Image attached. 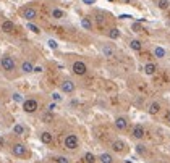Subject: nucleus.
Segmentation results:
<instances>
[{
  "label": "nucleus",
  "mask_w": 170,
  "mask_h": 163,
  "mask_svg": "<svg viewBox=\"0 0 170 163\" xmlns=\"http://www.w3.org/2000/svg\"><path fill=\"white\" fill-rule=\"evenodd\" d=\"M28 28H29V31H33L34 34H39V32H41V29L36 24H33V23H28Z\"/></svg>",
  "instance_id": "nucleus-28"
},
{
  "label": "nucleus",
  "mask_w": 170,
  "mask_h": 163,
  "mask_svg": "<svg viewBox=\"0 0 170 163\" xmlns=\"http://www.w3.org/2000/svg\"><path fill=\"white\" fill-rule=\"evenodd\" d=\"M21 71H23V73H33V71H34V66H33L31 61H23V63H21Z\"/></svg>",
  "instance_id": "nucleus-13"
},
{
  "label": "nucleus",
  "mask_w": 170,
  "mask_h": 163,
  "mask_svg": "<svg viewBox=\"0 0 170 163\" xmlns=\"http://www.w3.org/2000/svg\"><path fill=\"white\" fill-rule=\"evenodd\" d=\"M157 5H159L160 10H165V8H169L170 2H169V0H159V2H157Z\"/></svg>",
  "instance_id": "nucleus-26"
},
{
  "label": "nucleus",
  "mask_w": 170,
  "mask_h": 163,
  "mask_svg": "<svg viewBox=\"0 0 170 163\" xmlns=\"http://www.w3.org/2000/svg\"><path fill=\"white\" fill-rule=\"evenodd\" d=\"M55 108H57V105H55V104H50L49 107H47V110H49V112H54Z\"/></svg>",
  "instance_id": "nucleus-34"
},
{
  "label": "nucleus",
  "mask_w": 170,
  "mask_h": 163,
  "mask_svg": "<svg viewBox=\"0 0 170 163\" xmlns=\"http://www.w3.org/2000/svg\"><path fill=\"white\" fill-rule=\"evenodd\" d=\"M11 152H13V155L15 157H20V158H23V157H26V147L23 145V144H15L13 147H11Z\"/></svg>",
  "instance_id": "nucleus-6"
},
{
  "label": "nucleus",
  "mask_w": 170,
  "mask_h": 163,
  "mask_svg": "<svg viewBox=\"0 0 170 163\" xmlns=\"http://www.w3.org/2000/svg\"><path fill=\"white\" fill-rule=\"evenodd\" d=\"M0 65H2V68L5 69V71H13L15 69V60L11 58V57H8V55H5V57H2V60H0Z\"/></svg>",
  "instance_id": "nucleus-4"
},
{
  "label": "nucleus",
  "mask_w": 170,
  "mask_h": 163,
  "mask_svg": "<svg viewBox=\"0 0 170 163\" xmlns=\"http://www.w3.org/2000/svg\"><path fill=\"white\" fill-rule=\"evenodd\" d=\"M102 53H104L105 57H114L115 52H114V49H112L110 45H104V47H102Z\"/></svg>",
  "instance_id": "nucleus-20"
},
{
  "label": "nucleus",
  "mask_w": 170,
  "mask_h": 163,
  "mask_svg": "<svg viewBox=\"0 0 170 163\" xmlns=\"http://www.w3.org/2000/svg\"><path fill=\"white\" fill-rule=\"evenodd\" d=\"M130 47H131L133 50H135V52H139L143 45H141V42H139L138 39H135V40H131V42H130Z\"/></svg>",
  "instance_id": "nucleus-21"
},
{
  "label": "nucleus",
  "mask_w": 170,
  "mask_h": 163,
  "mask_svg": "<svg viewBox=\"0 0 170 163\" xmlns=\"http://www.w3.org/2000/svg\"><path fill=\"white\" fill-rule=\"evenodd\" d=\"M136 150L139 153H144L146 152V148H144V145H136Z\"/></svg>",
  "instance_id": "nucleus-33"
},
{
  "label": "nucleus",
  "mask_w": 170,
  "mask_h": 163,
  "mask_svg": "<svg viewBox=\"0 0 170 163\" xmlns=\"http://www.w3.org/2000/svg\"><path fill=\"white\" fill-rule=\"evenodd\" d=\"M60 89H62V92H65V94H71V92H75V82L73 81H63L62 82V86H60Z\"/></svg>",
  "instance_id": "nucleus-7"
},
{
  "label": "nucleus",
  "mask_w": 170,
  "mask_h": 163,
  "mask_svg": "<svg viewBox=\"0 0 170 163\" xmlns=\"http://www.w3.org/2000/svg\"><path fill=\"white\" fill-rule=\"evenodd\" d=\"M21 15H23V18H25V20L33 21L36 16H37V11H36V8H33V7H26V8H23Z\"/></svg>",
  "instance_id": "nucleus-5"
},
{
  "label": "nucleus",
  "mask_w": 170,
  "mask_h": 163,
  "mask_svg": "<svg viewBox=\"0 0 170 163\" xmlns=\"http://www.w3.org/2000/svg\"><path fill=\"white\" fill-rule=\"evenodd\" d=\"M52 99H54L55 102H60V100H62V95L58 94V92H54V94H52Z\"/></svg>",
  "instance_id": "nucleus-32"
},
{
  "label": "nucleus",
  "mask_w": 170,
  "mask_h": 163,
  "mask_svg": "<svg viewBox=\"0 0 170 163\" xmlns=\"http://www.w3.org/2000/svg\"><path fill=\"white\" fill-rule=\"evenodd\" d=\"M54 160H55V163H70V160L66 157H63V155H58V157H55Z\"/></svg>",
  "instance_id": "nucleus-27"
},
{
  "label": "nucleus",
  "mask_w": 170,
  "mask_h": 163,
  "mask_svg": "<svg viewBox=\"0 0 170 163\" xmlns=\"http://www.w3.org/2000/svg\"><path fill=\"white\" fill-rule=\"evenodd\" d=\"M109 37L110 39H114V40L118 39V37H120V31L117 29V28H112V29L109 31Z\"/></svg>",
  "instance_id": "nucleus-22"
},
{
  "label": "nucleus",
  "mask_w": 170,
  "mask_h": 163,
  "mask_svg": "<svg viewBox=\"0 0 170 163\" xmlns=\"http://www.w3.org/2000/svg\"><path fill=\"white\" fill-rule=\"evenodd\" d=\"M71 69H73V73L78 74V76H84V74L88 73V66H86V63H84V61H80V60L73 63Z\"/></svg>",
  "instance_id": "nucleus-3"
},
{
  "label": "nucleus",
  "mask_w": 170,
  "mask_h": 163,
  "mask_svg": "<svg viewBox=\"0 0 170 163\" xmlns=\"http://www.w3.org/2000/svg\"><path fill=\"white\" fill-rule=\"evenodd\" d=\"M42 69H44L42 66H34V71H36V73H42Z\"/></svg>",
  "instance_id": "nucleus-35"
},
{
  "label": "nucleus",
  "mask_w": 170,
  "mask_h": 163,
  "mask_svg": "<svg viewBox=\"0 0 170 163\" xmlns=\"http://www.w3.org/2000/svg\"><path fill=\"white\" fill-rule=\"evenodd\" d=\"M52 16H54L55 20H62V18L65 16V13H63V10H60V8H54V10H52Z\"/></svg>",
  "instance_id": "nucleus-19"
},
{
  "label": "nucleus",
  "mask_w": 170,
  "mask_h": 163,
  "mask_svg": "<svg viewBox=\"0 0 170 163\" xmlns=\"http://www.w3.org/2000/svg\"><path fill=\"white\" fill-rule=\"evenodd\" d=\"M131 134H133V137L135 139H143L146 134V129L141 126V124H136L135 128H133V131H131Z\"/></svg>",
  "instance_id": "nucleus-8"
},
{
  "label": "nucleus",
  "mask_w": 170,
  "mask_h": 163,
  "mask_svg": "<svg viewBox=\"0 0 170 163\" xmlns=\"http://www.w3.org/2000/svg\"><path fill=\"white\" fill-rule=\"evenodd\" d=\"M123 2H130V0H123Z\"/></svg>",
  "instance_id": "nucleus-37"
},
{
  "label": "nucleus",
  "mask_w": 170,
  "mask_h": 163,
  "mask_svg": "<svg viewBox=\"0 0 170 163\" xmlns=\"http://www.w3.org/2000/svg\"><path fill=\"white\" fill-rule=\"evenodd\" d=\"M13 100H15V102H25V100H23V95L18 94V92H15V94H13Z\"/></svg>",
  "instance_id": "nucleus-30"
},
{
  "label": "nucleus",
  "mask_w": 170,
  "mask_h": 163,
  "mask_svg": "<svg viewBox=\"0 0 170 163\" xmlns=\"http://www.w3.org/2000/svg\"><path fill=\"white\" fill-rule=\"evenodd\" d=\"M13 133H15L16 136L25 134V126H23V124H15V126H13Z\"/></svg>",
  "instance_id": "nucleus-23"
},
{
  "label": "nucleus",
  "mask_w": 170,
  "mask_h": 163,
  "mask_svg": "<svg viewBox=\"0 0 170 163\" xmlns=\"http://www.w3.org/2000/svg\"><path fill=\"white\" fill-rule=\"evenodd\" d=\"M99 160H100L102 163H114V157H112L110 153H107V152L102 153V155L99 157Z\"/></svg>",
  "instance_id": "nucleus-15"
},
{
  "label": "nucleus",
  "mask_w": 170,
  "mask_h": 163,
  "mask_svg": "<svg viewBox=\"0 0 170 163\" xmlns=\"http://www.w3.org/2000/svg\"><path fill=\"white\" fill-rule=\"evenodd\" d=\"M131 28H133V31H135V32H141V31H143V26H141L139 23H133V26H131Z\"/></svg>",
  "instance_id": "nucleus-29"
},
{
  "label": "nucleus",
  "mask_w": 170,
  "mask_h": 163,
  "mask_svg": "<svg viewBox=\"0 0 170 163\" xmlns=\"http://www.w3.org/2000/svg\"><path fill=\"white\" fill-rule=\"evenodd\" d=\"M167 121H169V123H170V112H169V113H167Z\"/></svg>",
  "instance_id": "nucleus-36"
},
{
  "label": "nucleus",
  "mask_w": 170,
  "mask_h": 163,
  "mask_svg": "<svg viewBox=\"0 0 170 163\" xmlns=\"http://www.w3.org/2000/svg\"><path fill=\"white\" fill-rule=\"evenodd\" d=\"M52 119H54V113H52V112H45V113L42 115V121H44V123H50Z\"/></svg>",
  "instance_id": "nucleus-25"
},
{
  "label": "nucleus",
  "mask_w": 170,
  "mask_h": 163,
  "mask_svg": "<svg viewBox=\"0 0 170 163\" xmlns=\"http://www.w3.org/2000/svg\"><path fill=\"white\" fill-rule=\"evenodd\" d=\"M2 31L7 32V34H11V32H15V23L10 20H7L2 23Z\"/></svg>",
  "instance_id": "nucleus-9"
},
{
  "label": "nucleus",
  "mask_w": 170,
  "mask_h": 163,
  "mask_svg": "<svg viewBox=\"0 0 170 163\" xmlns=\"http://www.w3.org/2000/svg\"><path fill=\"white\" fill-rule=\"evenodd\" d=\"M154 57L155 58H164L165 57V49L164 47H155L154 49Z\"/></svg>",
  "instance_id": "nucleus-17"
},
{
  "label": "nucleus",
  "mask_w": 170,
  "mask_h": 163,
  "mask_svg": "<svg viewBox=\"0 0 170 163\" xmlns=\"http://www.w3.org/2000/svg\"><path fill=\"white\" fill-rule=\"evenodd\" d=\"M81 26H83V28H84V29H92V23H91L89 21V18H83V20H81Z\"/></svg>",
  "instance_id": "nucleus-24"
},
{
  "label": "nucleus",
  "mask_w": 170,
  "mask_h": 163,
  "mask_svg": "<svg viewBox=\"0 0 170 163\" xmlns=\"http://www.w3.org/2000/svg\"><path fill=\"white\" fill-rule=\"evenodd\" d=\"M80 145V141H78V136L76 134H68L65 137V148L68 150H76Z\"/></svg>",
  "instance_id": "nucleus-1"
},
{
  "label": "nucleus",
  "mask_w": 170,
  "mask_h": 163,
  "mask_svg": "<svg viewBox=\"0 0 170 163\" xmlns=\"http://www.w3.org/2000/svg\"><path fill=\"white\" fill-rule=\"evenodd\" d=\"M112 148H114L115 152H122V150L125 148V144H123V141H114V142H112Z\"/></svg>",
  "instance_id": "nucleus-14"
},
{
  "label": "nucleus",
  "mask_w": 170,
  "mask_h": 163,
  "mask_svg": "<svg viewBox=\"0 0 170 163\" xmlns=\"http://www.w3.org/2000/svg\"><path fill=\"white\" fill-rule=\"evenodd\" d=\"M47 44H49V47H50V49H57V47H58V44H57V42H55L54 39H50L49 42H47Z\"/></svg>",
  "instance_id": "nucleus-31"
},
{
  "label": "nucleus",
  "mask_w": 170,
  "mask_h": 163,
  "mask_svg": "<svg viewBox=\"0 0 170 163\" xmlns=\"http://www.w3.org/2000/svg\"><path fill=\"white\" fill-rule=\"evenodd\" d=\"M126 126H128V121H126V118H123V116H118V118L115 119V128H117V129L125 131Z\"/></svg>",
  "instance_id": "nucleus-10"
},
{
  "label": "nucleus",
  "mask_w": 170,
  "mask_h": 163,
  "mask_svg": "<svg viewBox=\"0 0 170 163\" xmlns=\"http://www.w3.org/2000/svg\"><path fill=\"white\" fill-rule=\"evenodd\" d=\"M155 71H157V66H155L154 63H146V65H144V73L147 74V76H152V74H155Z\"/></svg>",
  "instance_id": "nucleus-11"
},
{
  "label": "nucleus",
  "mask_w": 170,
  "mask_h": 163,
  "mask_svg": "<svg viewBox=\"0 0 170 163\" xmlns=\"http://www.w3.org/2000/svg\"><path fill=\"white\" fill-rule=\"evenodd\" d=\"M147 112H149V115H157L160 112V104L159 102H152V104L149 105Z\"/></svg>",
  "instance_id": "nucleus-12"
},
{
  "label": "nucleus",
  "mask_w": 170,
  "mask_h": 163,
  "mask_svg": "<svg viewBox=\"0 0 170 163\" xmlns=\"http://www.w3.org/2000/svg\"><path fill=\"white\" fill-rule=\"evenodd\" d=\"M41 141H42V144H50L52 142V134L44 131V133L41 134Z\"/></svg>",
  "instance_id": "nucleus-16"
},
{
  "label": "nucleus",
  "mask_w": 170,
  "mask_h": 163,
  "mask_svg": "<svg viewBox=\"0 0 170 163\" xmlns=\"http://www.w3.org/2000/svg\"><path fill=\"white\" fill-rule=\"evenodd\" d=\"M37 108H39V104L34 99H28L23 102V110L26 113H34V112H37Z\"/></svg>",
  "instance_id": "nucleus-2"
},
{
  "label": "nucleus",
  "mask_w": 170,
  "mask_h": 163,
  "mask_svg": "<svg viewBox=\"0 0 170 163\" xmlns=\"http://www.w3.org/2000/svg\"><path fill=\"white\" fill-rule=\"evenodd\" d=\"M84 162H86V163H96V162H97V158H96L94 153L86 152V153H84Z\"/></svg>",
  "instance_id": "nucleus-18"
}]
</instances>
